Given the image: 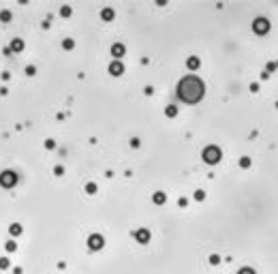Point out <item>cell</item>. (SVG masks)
Listing matches in <instances>:
<instances>
[{
  "instance_id": "cell-9",
  "label": "cell",
  "mask_w": 278,
  "mask_h": 274,
  "mask_svg": "<svg viewBox=\"0 0 278 274\" xmlns=\"http://www.w3.org/2000/svg\"><path fill=\"white\" fill-rule=\"evenodd\" d=\"M197 64H199V62H197L195 58H191V60H188V66H197Z\"/></svg>"
},
{
  "instance_id": "cell-8",
  "label": "cell",
  "mask_w": 278,
  "mask_h": 274,
  "mask_svg": "<svg viewBox=\"0 0 278 274\" xmlns=\"http://www.w3.org/2000/svg\"><path fill=\"white\" fill-rule=\"evenodd\" d=\"M238 274H255V272H252V270H248V268H244V270H240Z\"/></svg>"
},
{
  "instance_id": "cell-2",
  "label": "cell",
  "mask_w": 278,
  "mask_h": 274,
  "mask_svg": "<svg viewBox=\"0 0 278 274\" xmlns=\"http://www.w3.org/2000/svg\"><path fill=\"white\" fill-rule=\"evenodd\" d=\"M203 158H206L208 163H216V161L220 158V152H218V148H206V152H203Z\"/></svg>"
},
{
  "instance_id": "cell-4",
  "label": "cell",
  "mask_w": 278,
  "mask_h": 274,
  "mask_svg": "<svg viewBox=\"0 0 278 274\" xmlns=\"http://www.w3.org/2000/svg\"><path fill=\"white\" fill-rule=\"evenodd\" d=\"M90 246H94V248H101V246H103V240H101V236H94V238H90Z\"/></svg>"
},
{
  "instance_id": "cell-1",
  "label": "cell",
  "mask_w": 278,
  "mask_h": 274,
  "mask_svg": "<svg viewBox=\"0 0 278 274\" xmlns=\"http://www.w3.org/2000/svg\"><path fill=\"white\" fill-rule=\"evenodd\" d=\"M178 94H180L182 101H186V103H195V101H199L201 94H203V84H201L197 77L188 75V77H184V79L180 81V86H178Z\"/></svg>"
},
{
  "instance_id": "cell-6",
  "label": "cell",
  "mask_w": 278,
  "mask_h": 274,
  "mask_svg": "<svg viewBox=\"0 0 278 274\" xmlns=\"http://www.w3.org/2000/svg\"><path fill=\"white\" fill-rule=\"evenodd\" d=\"M137 238H139L141 242H146V240L150 238V233H148V231H139V233H137Z\"/></svg>"
},
{
  "instance_id": "cell-5",
  "label": "cell",
  "mask_w": 278,
  "mask_h": 274,
  "mask_svg": "<svg viewBox=\"0 0 278 274\" xmlns=\"http://www.w3.org/2000/svg\"><path fill=\"white\" fill-rule=\"evenodd\" d=\"M122 52H124L122 45H114V56H122Z\"/></svg>"
},
{
  "instance_id": "cell-7",
  "label": "cell",
  "mask_w": 278,
  "mask_h": 274,
  "mask_svg": "<svg viewBox=\"0 0 278 274\" xmlns=\"http://www.w3.org/2000/svg\"><path fill=\"white\" fill-rule=\"evenodd\" d=\"M111 73H114V75H120V73H122V66H120V64H114V66H111Z\"/></svg>"
},
{
  "instance_id": "cell-3",
  "label": "cell",
  "mask_w": 278,
  "mask_h": 274,
  "mask_svg": "<svg viewBox=\"0 0 278 274\" xmlns=\"http://www.w3.org/2000/svg\"><path fill=\"white\" fill-rule=\"evenodd\" d=\"M255 30H257V32H261V30L265 32V30H267V22H265V20H257V22H255Z\"/></svg>"
}]
</instances>
